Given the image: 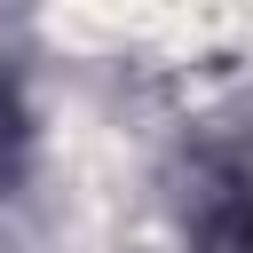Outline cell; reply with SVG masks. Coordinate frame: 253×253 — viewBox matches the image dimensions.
I'll use <instances>...</instances> for the list:
<instances>
[{
  "mask_svg": "<svg viewBox=\"0 0 253 253\" xmlns=\"http://www.w3.org/2000/svg\"><path fill=\"white\" fill-rule=\"evenodd\" d=\"M24 142H32V126H24V95L0 79V182L24 166Z\"/></svg>",
  "mask_w": 253,
  "mask_h": 253,
  "instance_id": "1",
  "label": "cell"
}]
</instances>
